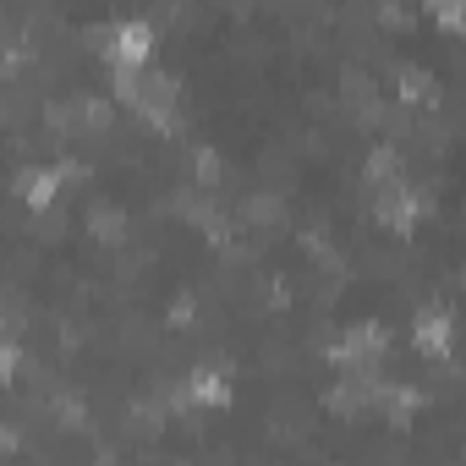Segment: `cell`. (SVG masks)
Segmentation results:
<instances>
[{"label":"cell","mask_w":466,"mask_h":466,"mask_svg":"<svg viewBox=\"0 0 466 466\" xmlns=\"http://www.w3.org/2000/svg\"><path fill=\"white\" fill-rule=\"evenodd\" d=\"M422 208H428V203H422V192H417V187H406L400 176L379 187V225H384V230H395V237H411L417 219H422Z\"/></svg>","instance_id":"1"},{"label":"cell","mask_w":466,"mask_h":466,"mask_svg":"<svg viewBox=\"0 0 466 466\" xmlns=\"http://www.w3.org/2000/svg\"><path fill=\"white\" fill-rule=\"evenodd\" d=\"M154 45H159V28H148V23H116L110 28V45H105V61L143 72L148 56H154Z\"/></svg>","instance_id":"2"},{"label":"cell","mask_w":466,"mask_h":466,"mask_svg":"<svg viewBox=\"0 0 466 466\" xmlns=\"http://www.w3.org/2000/svg\"><path fill=\"white\" fill-rule=\"evenodd\" d=\"M66 176H77V170H72V165H28V170L17 176V198H28V208H50Z\"/></svg>","instance_id":"3"},{"label":"cell","mask_w":466,"mask_h":466,"mask_svg":"<svg viewBox=\"0 0 466 466\" xmlns=\"http://www.w3.org/2000/svg\"><path fill=\"white\" fill-rule=\"evenodd\" d=\"M181 395L192 406H230V400H237V384H230L225 373H214V368H192L181 379Z\"/></svg>","instance_id":"4"},{"label":"cell","mask_w":466,"mask_h":466,"mask_svg":"<svg viewBox=\"0 0 466 466\" xmlns=\"http://www.w3.org/2000/svg\"><path fill=\"white\" fill-rule=\"evenodd\" d=\"M411 346H417L422 357H444V351H450V313H444V308H439V313H417Z\"/></svg>","instance_id":"5"},{"label":"cell","mask_w":466,"mask_h":466,"mask_svg":"<svg viewBox=\"0 0 466 466\" xmlns=\"http://www.w3.org/2000/svg\"><path fill=\"white\" fill-rule=\"evenodd\" d=\"M17 368H23V351H17L6 335H0V384H12V379H17Z\"/></svg>","instance_id":"6"}]
</instances>
